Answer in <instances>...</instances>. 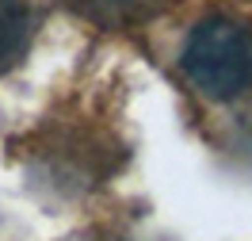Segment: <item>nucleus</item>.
<instances>
[{
  "label": "nucleus",
  "mask_w": 252,
  "mask_h": 241,
  "mask_svg": "<svg viewBox=\"0 0 252 241\" xmlns=\"http://www.w3.org/2000/svg\"><path fill=\"white\" fill-rule=\"evenodd\" d=\"M73 4L84 8V12L95 16V19H115V23L149 16L153 8H160V0H73Z\"/></svg>",
  "instance_id": "obj_3"
},
{
  "label": "nucleus",
  "mask_w": 252,
  "mask_h": 241,
  "mask_svg": "<svg viewBox=\"0 0 252 241\" xmlns=\"http://www.w3.org/2000/svg\"><path fill=\"white\" fill-rule=\"evenodd\" d=\"M31 42V8L27 0H0V77L23 58Z\"/></svg>",
  "instance_id": "obj_2"
},
{
  "label": "nucleus",
  "mask_w": 252,
  "mask_h": 241,
  "mask_svg": "<svg viewBox=\"0 0 252 241\" xmlns=\"http://www.w3.org/2000/svg\"><path fill=\"white\" fill-rule=\"evenodd\" d=\"M184 77L210 100H237L252 88V31L210 16L184 42Z\"/></svg>",
  "instance_id": "obj_1"
}]
</instances>
